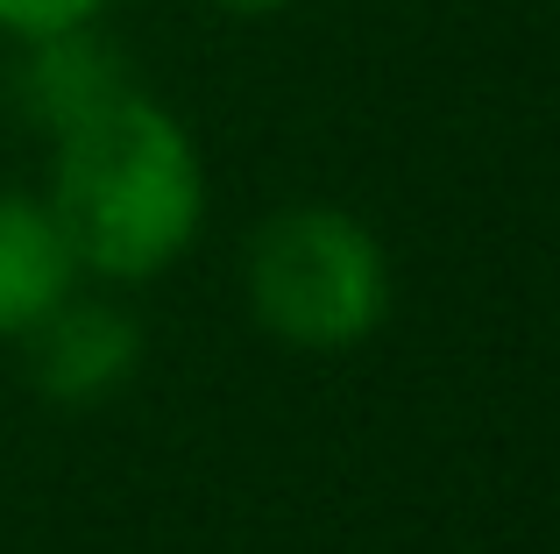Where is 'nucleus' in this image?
<instances>
[{
  "label": "nucleus",
  "mask_w": 560,
  "mask_h": 554,
  "mask_svg": "<svg viewBox=\"0 0 560 554\" xmlns=\"http://www.w3.org/2000/svg\"><path fill=\"white\" fill-rule=\"evenodd\" d=\"M50 213L79 270L107 285H150L199 242L206 164L171 107L128 85L100 114L57 136Z\"/></svg>",
  "instance_id": "f257e3e1"
},
{
  "label": "nucleus",
  "mask_w": 560,
  "mask_h": 554,
  "mask_svg": "<svg viewBox=\"0 0 560 554\" xmlns=\"http://www.w3.org/2000/svg\"><path fill=\"white\" fill-rule=\"evenodd\" d=\"M242 285L256 327H270L291 348H313V356L362 348L390 313V256L341 207L270 213L248 235Z\"/></svg>",
  "instance_id": "f03ea898"
},
{
  "label": "nucleus",
  "mask_w": 560,
  "mask_h": 554,
  "mask_svg": "<svg viewBox=\"0 0 560 554\" xmlns=\"http://www.w3.org/2000/svg\"><path fill=\"white\" fill-rule=\"evenodd\" d=\"M28 348V384L57 405H100L136 377L142 362V327L128 305H107V299H79L71 291L43 327L22 334Z\"/></svg>",
  "instance_id": "7ed1b4c3"
},
{
  "label": "nucleus",
  "mask_w": 560,
  "mask_h": 554,
  "mask_svg": "<svg viewBox=\"0 0 560 554\" xmlns=\"http://www.w3.org/2000/svg\"><path fill=\"white\" fill-rule=\"evenodd\" d=\"M128 93V65L93 22L85 28H57V36H28L14 57V107L28 128L65 136L71 122L100 114L107 100Z\"/></svg>",
  "instance_id": "20e7f679"
},
{
  "label": "nucleus",
  "mask_w": 560,
  "mask_h": 554,
  "mask_svg": "<svg viewBox=\"0 0 560 554\" xmlns=\"http://www.w3.org/2000/svg\"><path fill=\"white\" fill-rule=\"evenodd\" d=\"M79 256L57 228L50 199L0 193V342H22L28 327L57 313L79 291Z\"/></svg>",
  "instance_id": "39448f33"
},
{
  "label": "nucleus",
  "mask_w": 560,
  "mask_h": 554,
  "mask_svg": "<svg viewBox=\"0 0 560 554\" xmlns=\"http://www.w3.org/2000/svg\"><path fill=\"white\" fill-rule=\"evenodd\" d=\"M107 14V0H0V28L14 43L28 36H57V28H85Z\"/></svg>",
  "instance_id": "423d86ee"
},
{
  "label": "nucleus",
  "mask_w": 560,
  "mask_h": 554,
  "mask_svg": "<svg viewBox=\"0 0 560 554\" xmlns=\"http://www.w3.org/2000/svg\"><path fill=\"white\" fill-rule=\"evenodd\" d=\"M213 8H228V14H277V8H291V0H213Z\"/></svg>",
  "instance_id": "0eeeda50"
}]
</instances>
